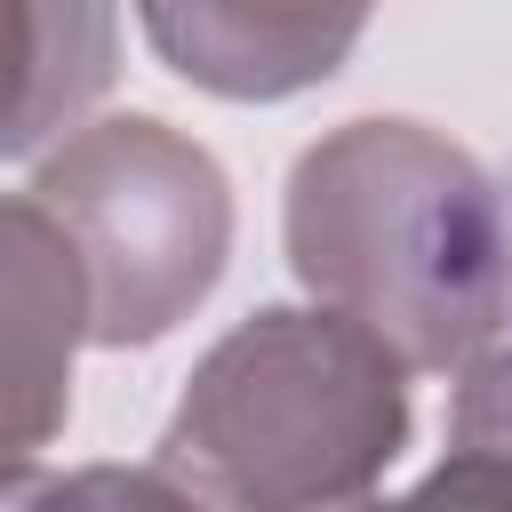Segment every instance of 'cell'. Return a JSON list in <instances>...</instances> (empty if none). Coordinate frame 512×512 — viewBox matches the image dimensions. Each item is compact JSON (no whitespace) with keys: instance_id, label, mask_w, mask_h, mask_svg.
<instances>
[{"instance_id":"obj_1","label":"cell","mask_w":512,"mask_h":512,"mask_svg":"<svg viewBox=\"0 0 512 512\" xmlns=\"http://www.w3.org/2000/svg\"><path fill=\"white\" fill-rule=\"evenodd\" d=\"M304 296L368 328L408 376L488 360L512 320V216L488 168L424 120H344L288 176Z\"/></svg>"},{"instance_id":"obj_2","label":"cell","mask_w":512,"mask_h":512,"mask_svg":"<svg viewBox=\"0 0 512 512\" xmlns=\"http://www.w3.org/2000/svg\"><path fill=\"white\" fill-rule=\"evenodd\" d=\"M408 368L320 304L224 328L160 432V472L208 512H360L408 448Z\"/></svg>"},{"instance_id":"obj_3","label":"cell","mask_w":512,"mask_h":512,"mask_svg":"<svg viewBox=\"0 0 512 512\" xmlns=\"http://www.w3.org/2000/svg\"><path fill=\"white\" fill-rule=\"evenodd\" d=\"M32 200L80 256L88 280V344L128 352L160 344L232 256V176L208 144L152 112L80 120L32 168Z\"/></svg>"},{"instance_id":"obj_4","label":"cell","mask_w":512,"mask_h":512,"mask_svg":"<svg viewBox=\"0 0 512 512\" xmlns=\"http://www.w3.org/2000/svg\"><path fill=\"white\" fill-rule=\"evenodd\" d=\"M88 280L32 192H0V464H32L72 416Z\"/></svg>"},{"instance_id":"obj_5","label":"cell","mask_w":512,"mask_h":512,"mask_svg":"<svg viewBox=\"0 0 512 512\" xmlns=\"http://www.w3.org/2000/svg\"><path fill=\"white\" fill-rule=\"evenodd\" d=\"M136 24L168 56L176 80H192L208 96L272 104V96H296V88L328 80L352 56L368 16H352V8H216V0H192V8H144Z\"/></svg>"},{"instance_id":"obj_6","label":"cell","mask_w":512,"mask_h":512,"mask_svg":"<svg viewBox=\"0 0 512 512\" xmlns=\"http://www.w3.org/2000/svg\"><path fill=\"white\" fill-rule=\"evenodd\" d=\"M120 16L96 0H0V160L56 152L112 88Z\"/></svg>"},{"instance_id":"obj_7","label":"cell","mask_w":512,"mask_h":512,"mask_svg":"<svg viewBox=\"0 0 512 512\" xmlns=\"http://www.w3.org/2000/svg\"><path fill=\"white\" fill-rule=\"evenodd\" d=\"M0 512H208L192 488H176L160 464H0Z\"/></svg>"},{"instance_id":"obj_8","label":"cell","mask_w":512,"mask_h":512,"mask_svg":"<svg viewBox=\"0 0 512 512\" xmlns=\"http://www.w3.org/2000/svg\"><path fill=\"white\" fill-rule=\"evenodd\" d=\"M360 512H512V456L448 448L408 496H392V504H360Z\"/></svg>"},{"instance_id":"obj_9","label":"cell","mask_w":512,"mask_h":512,"mask_svg":"<svg viewBox=\"0 0 512 512\" xmlns=\"http://www.w3.org/2000/svg\"><path fill=\"white\" fill-rule=\"evenodd\" d=\"M448 448L512 456V352H488V360L464 368L456 408H448Z\"/></svg>"}]
</instances>
